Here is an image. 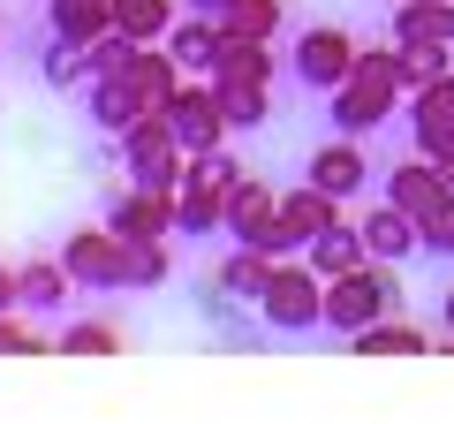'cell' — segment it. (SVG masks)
<instances>
[{"label": "cell", "mask_w": 454, "mask_h": 424, "mask_svg": "<svg viewBox=\"0 0 454 424\" xmlns=\"http://www.w3.org/2000/svg\"><path fill=\"white\" fill-rule=\"evenodd\" d=\"M288 68H295V83H303V91H318V98H325V91H340V83H348V68H356V38L333 31V23H318V31L295 38Z\"/></svg>", "instance_id": "8"}, {"label": "cell", "mask_w": 454, "mask_h": 424, "mask_svg": "<svg viewBox=\"0 0 454 424\" xmlns=\"http://www.w3.org/2000/svg\"><path fill=\"white\" fill-rule=\"evenodd\" d=\"M439 326H447V334H454V288H447V295H439Z\"/></svg>", "instance_id": "36"}, {"label": "cell", "mask_w": 454, "mask_h": 424, "mask_svg": "<svg viewBox=\"0 0 454 424\" xmlns=\"http://www.w3.org/2000/svg\"><path fill=\"white\" fill-rule=\"evenodd\" d=\"M114 76L137 91V106H145V114H167V106H175V91H182V68H175V53H167V46H129V61L114 68Z\"/></svg>", "instance_id": "11"}, {"label": "cell", "mask_w": 454, "mask_h": 424, "mask_svg": "<svg viewBox=\"0 0 454 424\" xmlns=\"http://www.w3.org/2000/svg\"><path fill=\"white\" fill-rule=\"evenodd\" d=\"M182 160H190V152L175 145V122L167 114H137L129 130L114 137V167H121L129 182H145V190H175Z\"/></svg>", "instance_id": "5"}, {"label": "cell", "mask_w": 454, "mask_h": 424, "mask_svg": "<svg viewBox=\"0 0 454 424\" xmlns=\"http://www.w3.org/2000/svg\"><path fill=\"white\" fill-rule=\"evenodd\" d=\"M394 106H402V53H394V38H387V46H356L348 83L325 91V122H333V137H372Z\"/></svg>", "instance_id": "1"}, {"label": "cell", "mask_w": 454, "mask_h": 424, "mask_svg": "<svg viewBox=\"0 0 454 424\" xmlns=\"http://www.w3.org/2000/svg\"><path fill=\"white\" fill-rule=\"evenodd\" d=\"M0 310H16V273L0 265Z\"/></svg>", "instance_id": "35"}, {"label": "cell", "mask_w": 454, "mask_h": 424, "mask_svg": "<svg viewBox=\"0 0 454 424\" xmlns=\"http://www.w3.org/2000/svg\"><path fill=\"white\" fill-rule=\"evenodd\" d=\"M409 152H424V160L454 152V68L424 91H409Z\"/></svg>", "instance_id": "10"}, {"label": "cell", "mask_w": 454, "mask_h": 424, "mask_svg": "<svg viewBox=\"0 0 454 424\" xmlns=\"http://www.w3.org/2000/svg\"><path fill=\"white\" fill-rule=\"evenodd\" d=\"M137 114H145V106H137V91H129L121 76H98V83H83V122H91L98 137H121Z\"/></svg>", "instance_id": "18"}, {"label": "cell", "mask_w": 454, "mask_h": 424, "mask_svg": "<svg viewBox=\"0 0 454 424\" xmlns=\"http://www.w3.org/2000/svg\"><path fill=\"white\" fill-rule=\"evenodd\" d=\"M310 182H318L325 197H356L364 182H372V152H364V137H333V145H318L310 152V167H303Z\"/></svg>", "instance_id": "12"}, {"label": "cell", "mask_w": 454, "mask_h": 424, "mask_svg": "<svg viewBox=\"0 0 454 424\" xmlns=\"http://www.w3.org/2000/svg\"><path fill=\"white\" fill-rule=\"evenodd\" d=\"M61 357H121V326L114 318H76L61 334Z\"/></svg>", "instance_id": "29"}, {"label": "cell", "mask_w": 454, "mask_h": 424, "mask_svg": "<svg viewBox=\"0 0 454 424\" xmlns=\"http://www.w3.org/2000/svg\"><path fill=\"white\" fill-rule=\"evenodd\" d=\"M273 38H243V31H220V53H212V76H250V83H273Z\"/></svg>", "instance_id": "24"}, {"label": "cell", "mask_w": 454, "mask_h": 424, "mask_svg": "<svg viewBox=\"0 0 454 424\" xmlns=\"http://www.w3.org/2000/svg\"><path fill=\"white\" fill-rule=\"evenodd\" d=\"M356 228H364V250H372V258H387V265H402L409 250H424L417 220H409V212L394 205V197H387V205H372V212L356 220Z\"/></svg>", "instance_id": "16"}, {"label": "cell", "mask_w": 454, "mask_h": 424, "mask_svg": "<svg viewBox=\"0 0 454 424\" xmlns=\"http://www.w3.org/2000/svg\"><path fill=\"white\" fill-rule=\"evenodd\" d=\"M303 258L318 265L325 280H340V273H356V265L372 258V250H364V228H348V220H333V228H318V235L303 243Z\"/></svg>", "instance_id": "22"}, {"label": "cell", "mask_w": 454, "mask_h": 424, "mask_svg": "<svg viewBox=\"0 0 454 424\" xmlns=\"http://www.w3.org/2000/svg\"><path fill=\"white\" fill-rule=\"evenodd\" d=\"M160 46L175 53L182 76H212V53H220V23H212V16H190V23H175Z\"/></svg>", "instance_id": "25"}, {"label": "cell", "mask_w": 454, "mask_h": 424, "mask_svg": "<svg viewBox=\"0 0 454 424\" xmlns=\"http://www.w3.org/2000/svg\"><path fill=\"white\" fill-rule=\"evenodd\" d=\"M280 220H288V228L310 243L318 228H333V220H340V197H325L318 182H303V190H288V197H280Z\"/></svg>", "instance_id": "27"}, {"label": "cell", "mask_w": 454, "mask_h": 424, "mask_svg": "<svg viewBox=\"0 0 454 424\" xmlns=\"http://www.w3.org/2000/svg\"><path fill=\"white\" fill-rule=\"evenodd\" d=\"M53 258L68 265L76 288H91V295H129V243H121L114 228H76V235H61Z\"/></svg>", "instance_id": "6"}, {"label": "cell", "mask_w": 454, "mask_h": 424, "mask_svg": "<svg viewBox=\"0 0 454 424\" xmlns=\"http://www.w3.org/2000/svg\"><path fill=\"white\" fill-rule=\"evenodd\" d=\"M439 175H447V190H454V152H447V160H439Z\"/></svg>", "instance_id": "37"}, {"label": "cell", "mask_w": 454, "mask_h": 424, "mask_svg": "<svg viewBox=\"0 0 454 424\" xmlns=\"http://www.w3.org/2000/svg\"><path fill=\"white\" fill-rule=\"evenodd\" d=\"M76 303V280H68L61 258H31L16 265V310H31V318H53V310Z\"/></svg>", "instance_id": "14"}, {"label": "cell", "mask_w": 454, "mask_h": 424, "mask_svg": "<svg viewBox=\"0 0 454 424\" xmlns=\"http://www.w3.org/2000/svg\"><path fill=\"white\" fill-rule=\"evenodd\" d=\"M114 31L129 46H160L175 31V0H114Z\"/></svg>", "instance_id": "26"}, {"label": "cell", "mask_w": 454, "mask_h": 424, "mask_svg": "<svg viewBox=\"0 0 454 424\" xmlns=\"http://www.w3.org/2000/svg\"><path fill=\"white\" fill-rule=\"evenodd\" d=\"M394 53H402V91L439 83V76H447V61H454V46H394Z\"/></svg>", "instance_id": "30"}, {"label": "cell", "mask_w": 454, "mask_h": 424, "mask_svg": "<svg viewBox=\"0 0 454 424\" xmlns=\"http://www.w3.org/2000/svg\"><path fill=\"white\" fill-rule=\"evenodd\" d=\"M38 76H46L53 91H83V83H91V53L68 46V38H46V53H38Z\"/></svg>", "instance_id": "28"}, {"label": "cell", "mask_w": 454, "mask_h": 424, "mask_svg": "<svg viewBox=\"0 0 454 424\" xmlns=\"http://www.w3.org/2000/svg\"><path fill=\"white\" fill-rule=\"evenodd\" d=\"M273 212H280V190H273L265 175H243L235 190H227V235H235V243H250Z\"/></svg>", "instance_id": "19"}, {"label": "cell", "mask_w": 454, "mask_h": 424, "mask_svg": "<svg viewBox=\"0 0 454 424\" xmlns=\"http://www.w3.org/2000/svg\"><path fill=\"white\" fill-rule=\"evenodd\" d=\"M235 8H243V0H190V16H212V23H220V16H235Z\"/></svg>", "instance_id": "34"}, {"label": "cell", "mask_w": 454, "mask_h": 424, "mask_svg": "<svg viewBox=\"0 0 454 424\" xmlns=\"http://www.w3.org/2000/svg\"><path fill=\"white\" fill-rule=\"evenodd\" d=\"M175 235H227V190L220 182H205V175H182L175 182Z\"/></svg>", "instance_id": "13"}, {"label": "cell", "mask_w": 454, "mask_h": 424, "mask_svg": "<svg viewBox=\"0 0 454 424\" xmlns=\"http://www.w3.org/2000/svg\"><path fill=\"white\" fill-rule=\"evenodd\" d=\"M212 91H220L227 130H265V122H273V83H250V76H212Z\"/></svg>", "instance_id": "23"}, {"label": "cell", "mask_w": 454, "mask_h": 424, "mask_svg": "<svg viewBox=\"0 0 454 424\" xmlns=\"http://www.w3.org/2000/svg\"><path fill=\"white\" fill-rule=\"evenodd\" d=\"M258 318L273 334H318L325 326V273L310 258H280L265 295H258Z\"/></svg>", "instance_id": "4"}, {"label": "cell", "mask_w": 454, "mask_h": 424, "mask_svg": "<svg viewBox=\"0 0 454 424\" xmlns=\"http://www.w3.org/2000/svg\"><path fill=\"white\" fill-rule=\"evenodd\" d=\"M280 16H288L280 0H243L235 16H220V31H243V38H273V31H280Z\"/></svg>", "instance_id": "31"}, {"label": "cell", "mask_w": 454, "mask_h": 424, "mask_svg": "<svg viewBox=\"0 0 454 424\" xmlns=\"http://www.w3.org/2000/svg\"><path fill=\"white\" fill-rule=\"evenodd\" d=\"M167 273H175L167 243H129V288H160Z\"/></svg>", "instance_id": "33"}, {"label": "cell", "mask_w": 454, "mask_h": 424, "mask_svg": "<svg viewBox=\"0 0 454 424\" xmlns=\"http://www.w3.org/2000/svg\"><path fill=\"white\" fill-rule=\"evenodd\" d=\"M394 310H402V280H394L387 258H364L356 273L325 280V334H340V342L372 318H394Z\"/></svg>", "instance_id": "2"}, {"label": "cell", "mask_w": 454, "mask_h": 424, "mask_svg": "<svg viewBox=\"0 0 454 424\" xmlns=\"http://www.w3.org/2000/svg\"><path fill=\"white\" fill-rule=\"evenodd\" d=\"M273 265H280V258H265V250L235 243V250L220 258V280H212V288H220L227 303H258V295H265V280H273Z\"/></svg>", "instance_id": "20"}, {"label": "cell", "mask_w": 454, "mask_h": 424, "mask_svg": "<svg viewBox=\"0 0 454 424\" xmlns=\"http://www.w3.org/2000/svg\"><path fill=\"white\" fill-rule=\"evenodd\" d=\"M167 122H175V145L190 152H220L227 137V114H220V91H212V76H182V91H175V106H167Z\"/></svg>", "instance_id": "7"}, {"label": "cell", "mask_w": 454, "mask_h": 424, "mask_svg": "<svg viewBox=\"0 0 454 424\" xmlns=\"http://www.w3.org/2000/svg\"><path fill=\"white\" fill-rule=\"evenodd\" d=\"M348 349H356V357H372V364H379V357H424V349H432V334H417L402 310H394V318L356 326V334H348Z\"/></svg>", "instance_id": "21"}, {"label": "cell", "mask_w": 454, "mask_h": 424, "mask_svg": "<svg viewBox=\"0 0 454 424\" xmlns=\"http://www.w3.org/2000/svg\"><path fill=\"white\" fill-rule=\"evenodd\" d=\"M439 349H447V357H454V334H447V342H439Z\"/></svg>", "instance_id": "39"}, {"label": "cell", "mask_w": 454, "mask_h": 424, "mask_svg": "<svg viewBox=\"0 0 454 424\" xmlns=\"http://www.w3.org/2000/svg\"><path fill=\"white\" fill-rule=\"evenodd\" d=\"M394 46H454V0H394Z\"/></svg>", "instance_id": "15"}, {"label": "cell", "mask_w": 454, "mask_h": 424, "mask_svg": "<svg viewBox=\"0 0 454 424\" xmlns=\"http://www.w3.org/2000/svg\"><path fill=\"white\" fill-rule=\"evenodd\" d=\"M106 228L121 243H167L175 235V190H145V182L114 190L106 197Z\"/></svg>", "instance_id": "9"}, {"label": "cell", "mask_w": 454, "mask_h": 424, "mask_svg": "<svg viewBox=\"0 0 454 424\" xmlns=\"http://www.w3.org/2000/svg\"><path fill=\"white\" fill-rule=\"evenodd\" d=\"M387 197L417 220L424 250L439 258V243H447V228H454V190H447V175H439V160H424V152L394 160V167H387Z\"/></svg>", "instance_id": "3"}, {"label": "cell", "mask_w": 454, "mask_h": 424, "mask_svg": "<svg viewBox=\"0 0 454 424\" xmlns=\"http://www.w3.org/2000/svg\"><path fill=\"white\" fill-rule=\"evenodd\" d=\"M439 258H454V228H447V243H439Z\"/></svg>", "instance_id": "38"}, {"label": "cell", "mask_w": 454, "mask_h": 424, "mask_svg": "<svg viewBox=\"0 0 454 424\" xmlns=\"http://www.w3.org/2000/svg\"><path fill=\"white\" fill-rule=\"evenodd\" d=\"M114 31V0H46V38H68V46H91V38Z\"/></svg>", "instance_id": "17"}, {"label": "cell", "mask_w": 454, "mask_h": 424, "mask_svg": "<svg viewBox=\"0 0 454 424\" xmlns=\"http://www.w3.org/2000/svg\"><path fill=\"white\" fill-rule=\"evenodd\" d=\"M46 334L31 326V310H0V357H38Z\"/></svg>", "instance_id": "32"}]
</instances>
